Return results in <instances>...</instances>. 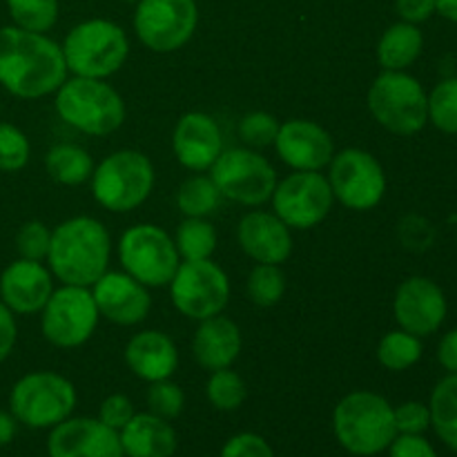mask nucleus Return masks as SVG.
I'll return each instance as SVG.
<instances>
[{"mask_svg":"<svg viewBox=\"0 0 457 457\" xmlns=\"http://www.w3.org/2000/svg\"><path fill=\"white\" fill-rule=\"evenodd\" d=\"M62 47L47 34L0 27V85L18 98H45L65 83Z\"/></svg>","mask_w":457,"mask_h":457,"instance_id":"1","label":"nucleus"},{"mask_svg":"<svg viewBox=\"0 0 457 457\" xmlns=\"http://www.w3.org/2000/svg\"><path fill=\"white\" fill-rule=\"evenodd\" d=\"M112 237L94 217H71L52 230L47 263L54 279L92 288L110 268Z\"/></svg>","mask_w":457,"mask_h":457,"instance_id":"2","label":"nucleus"},{"mask_svg":"<svg viewBox=\"0 0 457 457\" xmlns=\"http://www.w3.org/2000/svg\"><path fill=\"white\" fill-rule=\"evenodd\" d=\"M333 431L346 453L355 457L384 453L397 436L393 404L373 391L348 393L333 411Z\"/></svg>","mask_w":457,"mask_h":457,"instance_id":"3","label":"nucleus"},{"mask_svg":"<svg viewBox=\"0 0 457 457\" xmlns=\"http://www.w3.org/2000/svg\"><path fill=\"white\" fill-rule=\"evenodd\" d=\"M61 120L87 137H107L125 123V101L107 80L71 76L54 94Z\"/></svg>","mask_w":457,"mask_h":457,"instance_id":"4","label":"nucleus"},{"mask_svg":"<svg viewBox=\"0 0 457 457\" xmlns=\"http://www.w3.org/2000/svg\"><path fill=\"white\" fill-rule=\"evenodd\" d=\"M61 47L67 71L85 79L107 80L123 70L129 56L128 34L107 18H89L74 25Z\"/></svg>","mask_w":457,"mask_h":457,"instance_id":"5","label":"nucleus"},{"mask_svg":"<svg viewBox=\"0 0 457 457\" xmlns=\"http://www.w3.org/2000/svg\"><path fill=\"white\" fill-rule=\"evenodd\" d=\"M92 195L110 212H132L150 199L156 186L154 163L138 150H116L94 168Z\"/></svg>","mask_w":457,"mask_h":457,"instance_id":"6","label":"nucleus"},{"mask_svg":"<svg viewBox=\"0 0 457 457\" xmlns=\"http://www.w3.org/2000/svg\"><path fill=\"white\" fill-rule=\"evenodd\" d=\"M369 112L386 132L413 137L428 123V94L409 71H384L369 87Z\"/></svg>","mask_w":457,"mask_h":457,"instance_id":"7","label":"nucleus"},{"mask_svg":"<svg viewBox=\"0 0 457 457\" xmlns=\"http://www.w3.org/2000/svg\"><path fill=\"white\" fill-rule=\"evenodd\" d=\"M76 388L65 375L34 370L18 379L9 393V413L27 428H54L71 418L76 409Z\"/></svg>","mask_w":457,"mask_h":457,"instance_id":"8","label":"nucleus"},{"mask_svg":"<svg viewBox=\"0 0 457 457\" xmlns=\"http://www.w3.org/2000/svg\"><path fill=\"white\" fill-rule=\"evenodd\" d=\"M123 270L147 288H165L181 266L174 237L154 223H137L120 235Z\"/></svg>","mask_w":457,"mask_h":457,"instance_id":"9","label":"nucleus"},{"mask_svg":"<svg viewBox=\"0 0 457 457\" xmlns=\"http://www.w3.org/2000/svg\"><path fill=\"white\" fill-rule=\"evenodd\" d=\"M335 201L355 212H369L382 204L386 195V172L378 156L361 147H344L335 152L326 174Z\"/></svg>","mask_w":457,"mask_h":457,"instance_id":"10","label":"nucleus"},{"mask_svg":"<svg viewBox=\"0 0 457 457\" xmlns=\"http://www.w3.org/2000/svg\"><path fill=\"white\" fill-rule=\"evenodd\" d=\"M210 177L221 196L248 208H259L270 201L279 181L270 161L253 147L223 150L210 168Z\"/></svg>","mask_w":457,"mask_h":457,"instance_id":"11","label":"nucleus"},{"mask_svg":"<svg viewBox=\"0 0 457 457\" xmlns=\"http://www.w3.org/2000/svg\"><path fill=\"white\" fill-rule=\"evenodd\" d=\"M98 320L101 315L92 290L62 284L54 288L40 311V333L56 348H79L92 339Z\"/></svg>","mask_w":457,"mask_h":457,"instance_id":"12","label":"nucleus"},{"mask_svg":"<svg viewBox=\"0 0 457 457\" xmlns=\"http://www.w3.org/2000/svg\"><path fill=\"white\" fill-rule=\"evenodd\" d=\"M170 297L183 317L204 321L226 311L230 302V279L212 259L181 262L170 281Z\"/></svg>","mask_w":457,"mask_h":457,"instance_id":"13","label":"nucleus"},{"mask_svg":"<svg viewBox=\"0 0 457 457\" xmlns=\"http://www.w3.org/2000/svg\"><path fill=\"white\" fill-rule=\"evenodd\" d=\"M199 25L196 0H138L134 31L154 54H172L187 45Z\"/></svg>","mask_w":457,"mask_h":457,"instance_id":"14","label":"nucleus"},{"mask_svg":"<svg viewBox=\"0 0 457 457\" xmlns=\"http://www.w3.org/2000/svg\"><path fill=\"white\" fill-rule=\"evenodd\" d=\"M272 212L290 230H311L330 214L335 205L333 190L321 172H293L277 181L270 196Z\"/></svg>","mask_w":457,"mask_h":457,"instance_id":"15","label":"nucleus"},{"mask_svg":"<svg viewBox=\"0 0 457 457\" xmlns=\"http://www.w3.org/2000/svg\"><path fill=\"white\" fill-rule=\"evenodd\" d=\"M449 312V302L440 286L422 275L402 281L393 297V315L397 326L424 339L442 328Z\"/></svg>","mask_w":457,"mask_h":457,"instance_id":"16","label":"nucleus"},{"mask_svg":"<svg viewBox=\"0 0 457 457\" xmlns=\"http://www.w3.org/2000/svg\"><path fill=\"white\" fill-rule=\"evenodd\" d=\"M277 156L295 172H321L335 156V141L326 128L308 119H290L279 125Z\"/></svg>","mask_w":457,"mask_h":457,"instance_id":"17","label":"nucleus"},{"mask_svg":"<svg viewBox=\"0 0 457 457\" xmlns=\"http://www.w3.org/2000/svg\"><path fill=\"white\" fill-rule=\"evenodd\" d=\"M92 297L96 302L98 315L116 326H138L147 320L152 311V297L147 286L129 277L128 272L107 270L92 286Z\"/></svg>","mask_w":457,"mask_h":457,"instance_id":"18","label":"nucleus"},{"mask_svg":"<svg viewBox=\"0 0 457 457\" xmlns=\"http://www.w3.org/2000/svg\"><path fill=\"white\" fill-rule=\"evenodd\" d=\"M49 457H125L119 433L98 418H67L49 428Z\"/></svg>","mask_w":457,"mask_h":457,"instance_id":"19","label":"nucleus"},{"mask_svg":"<svg viewBox=\"0 0 457 457\" xmlns=\"http://www.w3.org/2000/svg\"><path fill=\"white\" fill-rule=\"evenodd\" d=\"M172 150L179 163L190 172H208L223 152L221 128L205 112H187L177 120Z\"/></svg>","mask_w":457,"mask_h":457,"instance_id":"20","label":"nucleus"},{"mask_svg":"<svg viewBox=\"0 0 457 457\" xmlns=\"http://www.w3.org/2000/svg\"><path fill=\"white\" fill-rule=\"evenodd\" d=\"M54 293V275L43 262L16 259L0 275V302L13 315H36Z\"/></svg>","mask_w":457,"mask_h":457,"instance_id":"21","label":"nucleus"},{"mask_svg":"<svg viewBox=\"0 0 457 457\" xmlns=\"http://www.w3.org/2000/svg\"><path fill=\"white\" fill-rule=\"evenodd\" d=\"M239 248L257 263L281 266L293 254V232L275 212L253 210L237 226Z\"/></svg>","mask_w":457,"mask_h":457,"instance_id":"22","label":"nucleus"},{"mask_svg":"<svg viewBox=\"0 0 457 457\" xmlns=\"http://www.w3.org/2000/svg\"><path fill=\"white\" fill-rule=\"evenodd\" d=\"M125 364L143 382H161L177 373L179 348L163 330H141L125 344Z\"/></svg>","mask_w":457,"mask_h":457,"instance_id":"23","label":"nucleus"},{"mask_svg":"<svg viewBox=\"0 0 457 457\" xmlns=\"http://www.w3.org/2000/svg\"><path fill=\"white\" fill-rule=\"evenodd\" d=\"M241 348H244L241 328L223 312L199 321L192 335V355L205 370L230 369L241 355Z\"/></svg>","mask_w":457,"mask_h":457,"instance_id":"24","label":"nucleus"},{"mask_svg":"<svg viewBox=\"0 0 457 457\" xmlns=\"http://www.w3.org/2000/svg\"><path fill=\"white\" fill-rule=\"evenodd\" d=\"M125 457H172L177 453L179 437L172 424L156 418L150 411L137 413L119 431Z\"/></svg>","mask_w":457,"mask_h":457,"instance_id":"25","label":"nucleus"},{"mask_svg":"<svg viewBox=\"0 0 457 457\" xmlns=\"http://www.w3.org/2000/svg\"><path fill=\"white\" fill-rule=\"evenodd\" d=\"M424 52V34L420 25L393 22L378 43V62L384 71H406Z\"/></svg>","mask_w":457,"mask_h":457,"instance_id":"26","label":"nucleus"},{"mask_svg":"<svg viewBox=\"0 0 457 457\" xmlns=\"http://www.w3.org/2000/svg\"><path fill=\"white\" fill-rule=\"evenodd\" d=\"M94 168L92 154L76 143H58L45 154V170L58 186H83L92 179Z\"/></svg>","mask_w":457,"mask_h":457,"instance_id":"27","label":"nucleus"},{"mask_svg":"<svg viewBox=\"0 0 457 457\" xmlns=\"http://www.w3.org/2000/svg\"><path fill=\"white\" fill-rule=\"evenodd\" d=\"M431 428L442 445L457 453V373H449L436 384L428 400Z\"/></svg>","mask_w":457,"mask_h":457,"instance_id":"28","label":"nucleus"},{"mask_svg":"<svg viewBox=\"0 0 457 457\" xmlns=\"http://www.w3.org/2000/svg\"><path fill=\"white\" fill-rule=\"evenodd\" d=\"M219 237L212 223L208 219L186 217L177 228L174 245L179 250L181 262H201V259H212L217 250Z\"/></svg>","mask_w":457,"mask_h":457,"instance_id":"29","label":"nucleus"},{"mask_svg":"<svg viewBox=\"0 0 457 457\" xmlns=\"http://www.w3.org/2000/svg\"><path fill=\"white\" fill-rule=\"evenodd\" d=\"M221 192L214 186L212 177L205 174H192L179 186L177 190V208L183 217L208 219L221 204Z\"/></svg>","mask_w":457,"mask_h":457,"instance_id":"30","label":"nucleus"},{"mask_svg":"<svg viewBox=\"0 0 457 457\" xmlns=\"http://www.w3.org/2000/svg\"><path fill=\"white\" fill-rule=\"evenodd\" d=\"M422 339L415 335L406 333V330H388L378 344V361L391 373H402L409 370L422 360Z\"/></svg>","mask_w":457,"mask_h":457,"instance_id":"31","label":"nucleus"},{"mask_svg":"<svg viewBox=\"0 0 457 457\" xmlns=\"http://www.w3.org/2000/svg\"><path fill=\"white\" fill-rule=\"evenodd\" d=\"M248 299L259 308H272L284 299L286 275L275 263H257L245 281Z\"/></svg>","mask_w":457,"mask_h":457,"instance_id":"32","label":"nucleus"},{"mask_svg":"<svg viewBox=\"0 0 457 457\" xmlns=\"http://www.w3.org/2000/svg\"><path fill=\"white\" fill-rule=\"evenodd\" d=\"M205 397L217 411L232 413V411L241 409V404L248 397V388H245L244 378L237 370L219 369L212 370L208 384H205Z\"/></svg>","mask_w":457,"mask_h":457,"instance_id":"33","label":"nucleus"},{"mask_svg":"<svg viewBox=\"0 0 457 457\" xmlns=\"http://www.w3.org/2000/svg\"><path fill=\"white\" fill-rule=\"evenodd\" d=\"M7 12L12 16L13 25L27 31H45L52 29L58 21V0H4Z\"/></svg>","mask_w":457,"mask_h":457,"instance_id":"34","label":"nucleus"},{"mask_svg":"<svg viewBox=\"0 0 457 457\" xmlns=\"http://www.w3.org/2000/svg\"><path fill=\"white\" fill-rule=\"evenodd\" d=\"M428 123L445 134H457V76L440 80L428 92Z\"/></svg>","mask_w":457,"mask_h":457,"instance_id":"35","label":"nucleus"},{"mask_svg":"<svg viewBox=\"0 0 457 457\" xmlns=\"http://www.w3.org/2000/svg\"><path fill=\"white\" fill-rule=\"evenodd\" d=\"M31 143L21 128L0 120V172H18L29 163Z\"/></svg>","mask_w":457,"mask_h":457,"instance_id":"36","label":"nucleus"},{"mask_svg":"<svg viewBox=\"0 0 457 457\" xmlns=\"http://www.w3.org/2000/svg\"><path fill=\"white\" fill-rule=\"evenodd\" d=\"M147 411L156 418H163L168 422L177 420L186 409V393L179 384L170 382V379H161V382H152L147 388Z\"/></svg>","mask_w":457,"mask_h":457,"instance_id":"37","label":"nucleus"},{"mask_svg":"<svg viewBox=\"0 0 457 457\" xmlns=\"http://www.w3.org/2000/svg\"><path fill=\"white\" fill-rule=\"evenodd\" d=\"M279 125L277 116H272L270 112H250L239 120V138L245 143V147H253V150L270 147L279 132Z\"/></svg>","mask_w":457,"mask_h":457,"instance_id":"38","label":"nucleus"},{"mask_svg":"<svg viewBox=\"0 0 457 457\" xmlns=\"http://www.w3.org/2000/svg\"><path fill=\"white\" fill-rule=\"evenodd\" d=\"M49 241H52V230L38 219L25 221L16 232V250L21 259L45 262L49 253Z\"/></svg>","mask_w":457,"mask_h":457,"instance_id":"39","label":"nucleus"},{"mask_svg":"<svg viewBox=\"0 0 457 457\" xmlns=\"http://www.w3.org/2000/svg\"><path fill=\"white\" fill-rule=\"evenodd\" d=\"M393 418H395L397 436H424L431 428V411L422 402L411 400L393 406Z\"/></svg>","mask_w":457,"mask_h":457,"instance_id":"40","label":"nucleus"},{"mask_svg":"<svg viewBox=\"0 0 457 457\" xmlns=\"http://www.w3.org/2000/svg\"><path fill=\"white\" fill-rule=\"evenodd\" d=\"M134 415H137V411H134L132 400H129L128 395H123V393H112V395H107L105 400L101 402L96 418L101 420L105 427H110L112 431L119 433Z\"/></svg>","mask_w":457,"mask_h":457,"instance_id":"41","label":"nucleus"},{"mask_svg":"<svg viewBox=\"0 0 457 457\" xmlns=\"http://www.w3.org/2000/svg\"><path fill=\"white\" fill-rule=\"evenodd\" d=\"M219 457H275V451L257 433H237L221 446Z\"/></svg>","mask_w":457,"mask_h":457,"instance_id":"42","label":"nucleus"},{"mask_svg":"<svg viewBox=\"0 0 457 457\" xmlns=\"http://www.w3.org/2000/svg\"><path fill=\"white\" fill-rule=\"evenodd\" d=\"M386 451L388 457H437V451L424 436H395Z\"/></svg>","mask_w":457,"mask_h":457,"instance_id":"43","label":"nucleus"},{"mask_svg":"<svg viewBox=\"0 0 457 457\" xmlns=\"http://www.w3.org/2000/svg\"><path fill=\"white\" fill-rule=\"evenodd\" d=\"M395 12L400 21L422 25L436 13V0H395Z\"/></svg>","mask_w":457,"mask_h":457,"instance_id":"44","label":"nucleus"},{"mask_svg":"<svg viewBox=\"0 0 457 457\" xmlns=\"http://www.w3.org/2000/svg\"><path fill=\"white\" fill-rule=\"evenodd\" d=\"M18 339V326L13 312L0 302V364L12 355Z\"/></svg>","mask_w":457,"mask_h":457,"instance_id":"45","label":"nucleus"},{"mask_svg":"<svg viewBox=\"0 0 457 457\" xmlns=\"http://www.w3.org/2000/svg\"><path fill=\"white\" fill-rule=\"evenodd\" d=\"M437 361L446 373H457V328L449 330L437 344Z\"/></svg>","mask_w":457,"mask_h":457,"instance_id":"46","label":"nucleus"},{"mask_svg":"<svg viewBox=\"0 0 457 457\" xmlns=\"http://www.w3.org/2000/svg\"><path fill=\"white\" fill-rule=\"evenodd\" d=\"M18 422L9 411H0V449L7 445H12L13 437H16Z\"/></svg>","mask_w":457,"mask_h":457,"instance_id":"47","label":"nucleus"},{"mask_svg":"<svg viewBox=\"0 0 457 457\" xmlns=\"http://www.w3.org/2000/svg\"><path fill=\"white\" fill-rule=\"evenodd\" d=\"M436 13L446 21L457 22V0H436Z\"/></svg>","mask_w":457,"mask_h":457,"instance_id":"48","label":"nucleus"},{"mask_svg":"<svg viewBox=\"0 0 457 457\" xmlns=\"http://www.w3.org/2000/svg\"><path fill=\"white\" fill-rule=\"evenodd\" d=\"M123 3H138V0H123Z\"/></svg>","mask_w":457,"mask_h":457,"instance_id":"49","label":"nucleus"},{"mask_svg":"<svg viewBox=\"0 0 457 457\" xmlns=\"http://www.w3.org/2000/svg\"><path fill=\"white\" fill-rule=\"evenodd\" d=\"M0 110H3V105H0Z\"/></svg>","mask_w":457,"mask_h":457,"instance_id":"50","label":"nucleus"}]
</instances>
